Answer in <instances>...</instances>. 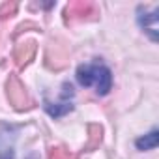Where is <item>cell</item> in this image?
Segmentation results:
<instances>
[{"instance_id": "cell-4", "label": "cell", "mask_w": 159, "mask_h": 159, "mask_svg": "<svg viewBox=\"0 0 159 159\" xmlns=\"http://www.w3.org/2000/svg\"><path fill=\"white\" fill-rule=\"evenodd\" d=\"M137 21L140 25V28L148 34V38L152 41H157L159 38V30H157V23H159V8H153L152 11L144 6H139L137 10Z\"/></svg>"}, {"instance_id": "cell-2", "label": "cell", "mask_w": 159, "mask_h": 159, "mask_svg": "<svg viewBox=\"0 0 159 159\" xmlns=\"http://www.w3.org/2000/svg\"><path fill=\"white\" fill-rule=\"evenodd\" d=\"M6 96H8V101L10 105L23 112V111H30L34 107V101L26 90V86L21 83V79L17 75H10L8 77V81H6Z\"/></svg>"}, {"instance_id": "cell-3", "label": "cell", "mask_w": 159, "mask_h": 159, "mask_svg": "<svg viewBox=\"0 0 159 159\" xmlns=\"http://www.w3.org/2000/svg\"><path fill=\"white\" fill-rule=\"evenodd\" d=\"M98 15V6L90 0H75L64 8V21L75 23V21H88Z\"/></svg>"}, {"instance_id": "cell-6", "label": "cell", "mask_w": 159, "mask_h": 159, "mask_svg": "<svg viewBox=\"0 0 159 159\" xmlns=\"http://www.w3.org/2000/svg\"><path fill=\"white\" fill-rule=\"evenodd\" d=\"M86 131H88V140L84 144V152H94L99 148L103 140V127L99 124H88Z\"/></svg>"}, {"instance_id": "cell-8", "label": "cell", "mask_w": 159, "mask_h": 159, "mask_svg": "<svg viewBox=\"0 0 159 159\" xmlns=\"http://www.w3.org/2000/svg\"><path fill=\"white\" fill-rule=\"evenodd\" d=\"M73 107H75V105H73L71 101H62V103H56V105L45 101V111H47V114L52 116V118H62V116H66L67 112L73 111Z\"/></svg>"}, {"instance_id": "cell-5", "label": "cell", "mask_w": 159, "mask_h": 159, "mask_svg": "<svg viewBox=\"0 0 159 159\" xmlns=\"http://www.w3.org/2000/svg\"><path fill=\"white\" fill-rule=\"evenodd\" d=\"M36 52H38V43L34 39H26V41L17 43L15 49H13V62H15V66L17 67H26L34 60Z\"/></svg>"}, {"instance_id": "cell-1", "label": "cell", "mask_w": 159, "mask_h": 159, "mask_svg": "<svg viewBox=\"0 0 159 159\" xmlns=\"http://www.w3.org/2000/svg\"><path fill=\"white\" fill-rule=\"evenodd\" d=\"M77 83L84 88H94L98 96H107L112 88V73L105 64H81L77 67Z\"/></svg>"}, {"instance_id": "cell-9", "label": "cell", "mask_w": 159, "mask_h": 159, "mask_svg": "<svg viewBox=\"0 0 159 159\" xmlns=\"http://www.w3.org/2000/svg\"><path fill=\"white\" fill-rule=\"evenodd\" d=\"M49 159H79V155L64 146H52L49 150Z\"/></svg>"}, {"instance_id": "cell-7", "label": "cell", "mask_w": 159, "mask_h": 159, "mask_svg": "<svg viewBox=\"0 0 159 159\" xmlns=\"http://www.w3.org/2000/svg\"><path fill=\"white\" fill-rule=\"evenodd\" d=\"M159 142V131L157 129H152L150 133H146L144 137H139L135 140V146L140 150V152H148V150H153Z\"/></svg>"}, {"instance_id": "cell-11", "label": "cell", "mask_w": 159, "mask_h": 159, "mask_svg": "<svg viewBox=\"0 0 159 159\" xmlns=\"http://www.w3.org/2000/svg\"><path fill=\"white\" fill-rule=\"evenodd\" d=\"M13 157H15L13 146L11 144H4L2 137H0V159H13Z\"/></svg>"}, {"instance_id": "cell-10", "label": "cell", "mask_w": 159, "mask_h": 159, "mask_svg": "<svg viewBox=\"0 0 159 159\" xmlns=\"http://www.w3.org/2000/svg\"><path fill=\"white\" fill-rule=\"evenodd\" d=\"M17 8H19L17 2H4V4H0V21H6V19L13 17L17 13Z\"/></svg>"}]
</instances>
